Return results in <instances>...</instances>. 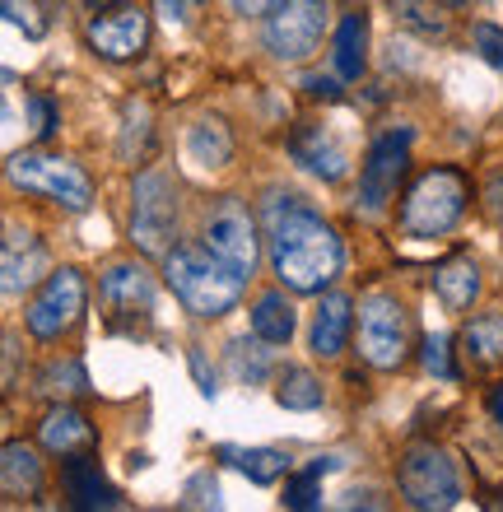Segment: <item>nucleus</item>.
Returning <instances> with one entry per match:
<instances>
[{"label":"nucleus","instance_id":"27","mask_svg":"<svg viewBox=\"0 0 503 512\" xmlns=\"http://www.w3.org/2000/svg\"><path fill=\"white\" fill-rule=\"evenodd\" d=\"M392 14L396 24H406L420 38H443L448 33V14L438 10L434 0H392Z\"/></svg>","mask_w":503,"mask_h":512},{"label":"nucleus","instance_id":"39","mask_svg":"<svg viewBox=\"0 0 503 512\" xmlns=\"http://www.w3.org/2000/svg\"><path fill=\"white\" fill-rule=\"evenodd\" d=\"M159 5V14H164L168 24H182L187 19V0H154Z\"/></svg>","mask_w":503,"mask_h":512},{"label":"nucleus","instance_id":"7","mask_svg":"<svg viewBox=\"0 0 503 512\" xmlns=\"http://www.w3.org/2000/svg\"><path fill=\"white\" fill-rule=\"evenodd\" d=\"M177 224V196L173 182L164 173H140L136 177V210H131V238L140 252L150 256H168V238Z\"/></svg>","mask_w":503,"mask_h":512},{"label":"nucleus","instance_id":"20","mask_svg":"<svg viewBox=\"0 0 503 512\" xmlns=\"http://www.w3.org/2000/svg\"><path fill=\"white\" fill-rule=\"evenodd\" d=\"M434 289H438V298H443L452 312L471 308V303H476V294H480L476 261H471V256H452V261H443V266L434 270Z\"/></svg>","mask_w":503,"mask_h":512},{"label":"nucleus","instance_id":"24","mask_svg":"<svg viewBox=\"0 0 503 512\" xmlns=\"http://www.w3.org/2000/svg\"><path fill=\"white\" fill-rule=\"evenodd\" d=\"M252 331H257V340H266V345H289V336H294V308H289V298L261 294L257 303H252Z\"/></svg>","mask_w":503,"mask_h":512},{"label":"nucleus","instance_id":"30","mask_svg":"<svg viewBox=\"0 0 503 512\" xmlns=\"http://www.w3.org/2000/svg\"><path fill=\"white\" fill-rule=\"evenodd\" d=\"M42 391H52V396H80L89 382H84V368L75 364V359H66V364H47L42 368Z\"/></svg>","mask_w":503,"mask_h":512},{"label":"nucleus","instance_id":"22","mask_svg":"<svg viewBox=\"0 0 503 512\" xmlns=\"http://www.w3.org/2000/svg\"><path fill=\"white\" fill-rule=\"evenodd\" d=\"M187 154L201 168H224L233 159V131L219 117H201V122L187 131Z\"/></svg>","mask_w":503,"mask_h":512},{"label":"nucleus","instance_id":"19","mask_svg":"<svg viewBox=\"0 0 503 512\" xmlns=\"http://www.w3.org/2000/svg\"><path fill=\"white\" fill-rule=\"evenodd\" d=\"M215 457L224 461V466H233V471H243L252 485H275L280 475L289 471V457L285 452H275V447H215Z\"/></svg>","mask_w":503,"mask_h":512},{"label":"nucleus","instance_id":"8","mask_svg":"<svg viewBox=\"0 0 503 512\" xmlns=\"http://www.w3.org/2000/svg\"><path fill=\"white\" fill-rule=\"evenodd\" d=\"M261 38L280 61H308L322 42V0H280L266 14Z\"/></svg>","mask_w":503,"mask_h":512},{"label":"nucleus","instance_id":"1","mask_svg":"<svg viewBox=\"0 0 503 512\" xmlns=\"http://www.w3.org/2000/svg\"><path fill=\"white\" fill-rule=\"evenodd\" d=\"M266 243H271L275 275L294 289V294H322L340 275V238L322 215H313L299 196H271L266 205Z\"/></svg>","mask_w":503,"mask_h":512},{"label":"nucleus","instance_id":"16","mask_svg":"<svg viewBox=\"0 0 503 512\" xmlns=\"http://www.w3.org/2000/svg\"><path fill=\"white\" fill-rule=\"evenodd\" d=\"M42 266H47V252H42V243L33 238V233H19L10 229V238H5V294L19 298L24 289H33L42 275Z\"/></svg>","mask_w":503,"mask_h":512},{"label":"nucleus","instance_id":"25","mask_svg":"<svg viewBox=\"0 0 503 512\" xmlns=\"http://www.w3.org/2000/svg\"><path fill=\"white\" fill-rule=\"evenodd\" d=\"M462 345L480 368H499L503 364V312H480L476 322L466 326Z\"/></svg>","mask_w":503,"mask_h":512},{"label":"nucleus","instance_id":"5","mask_svg":"<svg viewBox=\"0 0 503 512\" xmlns=\"http://www.w3.org/2000/svg\"><path fill=\"white\" fill-rule=\"evenodd\" d=\"M401 494H406L410 508H424V512H443V508H457L462 499V480H457V466H452L438 447H410L401 457Z\"/></svg>","mask_w":503,"mask_h":512},{"label":"nucleus","instance_id":"21","mask_svg":"<svg viewBox=\"0 0 503 512\" xmlns=\"http://www.w3.org/2000/svg\"><path fill=\"white\" fill-rule=\"evenodd\" d=\"M336 70L340 80H359L368 66V19L364 14H345L336 24Z\"/></svg>","mask_w":503,"mask_h":512},{"label":"nucleus","instance_id":"38","mask_svg":"<svg viewBox=\"0 0 503 512\" xmlns=\"http://www.w3.org/2000/svg\"><path fill=\"white\" fill-rule=\"evenodd\" d=\"M303 89H308L313 98H340L336 80H322V75H308V80H303Z\"/></svg>","mask_w":503,"mask_h":512},{"label":"nucleus","instance_id":"14","mask_svg":"<svg viewBox=\"0 0 503 512\" xmlns=\"http://www.w3.org/2000/svg\"><path fill=\"white\" fill-rule=\"evenodd\" d=\"M61 485H66L70 508H122V494L103 480L94 457H75V452H70V457L61 461Z\"/></svg>","mask_w":503,"mask_h":512},{"label":"nucleus","instance_id":"11","mask_svg":"<svg viewBox=\"0 0 503 512\" xmlns=\"http://www.w3.org/2000/svg\"><path fill=\"white\" fill-rule=\"evenodd\" d=\"M410 159V131H387L373 140L364 159V173H359V210L364 215H382L396 196V182L406 173Z\"/></svg>","mask_w":503,"mask_h":512},{"label":"nucleus","instance_id":"2","mask_svg":"<svg viewBox=\"0 0 503 512\" xmlns=\"http://www.w3.org/2000/svg\"><path fill=\"white\" fill-rule=\"evenodd\" d=\"M164 280L196 317H224L243 298V275L196 243H182L164 256Z\"/></svg>","mask_w":503,"mask_h":512},{"label":"nucleus","instance_id":"12","mask_svg":"<svg viewBox=\"0 0 503 512\" xmlns=\"http://www.w3.org/2000/svg\"><path fill=\"white\" fill-rule=\"evenodd\" d=\"M84 38L98 56L108 61H131V56L145 52L150 42V14L136 10V5H117V10H103L98 19H89Z\"/></svg>","mask_w":503,"mask_h":512},{"label":"nucleus","instance_id":"28","mask_svg":"<svg viewBox=\"0 0 503 512\" xmlns=\"http://www.w3.org/2000/svg\"><path fill=\"white\" fill-rule=\"evenodd\" d=\"M275 401L285 410H317L322 405V382L308 368H285V378L275 382Z\"/></svg>","mask_w":503,"mask_h":512},{"label":"nucleus","instance_id":"33","mask_svg":"<svg viewBox=\"0 0 503 512\" xmlns=\"http://www.w3.org/2000/svg\"><path fill=\"white\" fill-rule=\"evenodd\" d=\"M424 368L429 373H438V378H457V368H452V359H448V336H429L424 340Z\"/></svg>","mask_w":503,"mask_h":512},{"label":"nucleus","instance_id":"43","mask_svg":"<svg viewBox=\"0 0 503 512\" xmlns=\"http://www.w3.org/2000/svg\"><path fill=\"white\" fill-rule=\"evenodd\" d=\"M448 5H466V0H448Z\"/></svg>","mask_w":503,"mask_h":512},{"label":"nucleus","instance_id":"17","mask_svg":"<svg viewBox=\"0 0 503 512\" xmlns=\"http://www.w3.org/2000/svg\"><path fill=\"white\" fill-rule=\"evenodd\" d=\"M350 322H354V303L345 294H327L313 312V354L336 359L350 340Z\"/></svg>","mask_w":503,"mask_h":512},{"label":"nucleus","instance_id":"41","mask_svg":"<svg viewBox=\"0 0 503 512\" xmlns=\"http://www.w3.org/2000/svg\"><path fill=\"white\" fill-rule=\"evenodd\" d=\"M84 5H89V10H98V14H103V10H117V5H126V0H84Z\"/></svg>","mask_w":503,"mask_h":512},{"label":"nucleus","instance_id":"29","mask_svg":"<svg viewBox=\"0 0 503 512\" xmlns=\"http://www.w3.org/2000/svg\"><path fill=\"white\" fill-rule=\"evenodd\" d=\"M261 345H266V340H261ZM261 345H247V340H233L229 345V364H233V373H238V382H247V387L266 382V373H271V350H261Z\"/></svg>","mask_w":503,"mask_h":512},{"label":"nucleus","instance_id":"9","mask_svg":"<svg viewBox=\"0 0 503 512\" xmlns=\"http://www.w3.org/2000/svg\"><path fill=\"white\" fill-rule=\"evenodd\" d=\"M205 247H210L219 261H229L243 280L257 270V224H252L243 201L224 196V201L205 215Z\"/></svg>","mask_w":503,"mask_h":512},{"label":"nucleus","instance_id":"42","mask_svg":"<svg viewBox=\"0 0 503 512\" xmlns=\"http://www.w3.org/2000/svg\"><path fill=\"white\" fill-rule=\"evenodd\" d=\"M490 410H494V419H499V424H503V387L490 396Z\"/></svg>","mask_w":503,"mask_h":512},{"label":"nucleus","instance_id":"13","mask_svg":"<svg viewBox=\"0 0 503 512\" xmlns=\"http://www.w3.org/2000/svg\"><path fill=\"white\" fill-rule=\"evenodd\" d=\"M98 289H103V303H108L112 322H117V317H150V308H154L150 270L136 266V261H112V266L103 270Z\"/></svg>","mask_w":503,"mask_h":512},{"label":"nucleus","instance_id":"36","mask_svg":"<svg viewBox=\"0 0 503 512\" xmlns=\"http://www.w3.org/2000/svg\"><path fill=\"white\" fill-rule=\"evenodd\" d=\"M187 359H191V373H196V387H201L205 396H215V373H210V364H205V354L191 345Z\"/></svg>","mask_w":503,"mask_h":512},{"label":"nucleus","instance_id":"6","mask_svg":"<svg viewBox=\"0 0 503 512\" xmlns=\"http://www.w3.org/2000/svg\"><path fill=\"white\" fill-rule=\"evenodd\" d=\"M359 350L373 368H396L410 350V312L392 294H368L359 303Z\"/></svg>","mask_w":503,"mask_h":512},{"label":"nucleus","instance_id":"10","mask_svg":"<svg viewBox=\"0 0 503 512\" xmlns=\"http://www.w3.org/2000/svg\"><path fill=\"white\" fill-rule=\"evenodd\" d=\"M80 312H84V275L61 266L47 275L38 298L28 303V331L38 340H56L61 331H70V326L80 322Z\"/></svg>","mask_w":503,"mask_h":512},{"label":"nucleus","instance_id":"34","mask_svg":"<svg viewBox=\"0 0 503 512\" xmlns=\"http://www.w3.org/2000/svg\"><path fill=\"white\" fill-rule=\"evenodd\" d=\"M182 503H187V508H215V503H219L215 475H210V471L191 475V485H187V494H182Z\"/></svg>","mask_w":503,"mask_h":512},{"label":"nucleus","instance_id":"31","mask_svg":"<svg viewBox=\"0 0 503 512\" xmlns=\"http://www.w3.org/2000/svg\"><path fill=\"white\" fill-rule=\"evenodd\" d=\"M5 19L14 28H24L28 38H42L47 33V14H42L38 0H5Z\"/></svg>","mask_w":503,"mask_h":512},{"label":"nucleus","instance_id":"32","mask_svg":"<svg viewBox=\"0 0 503 512\" xmlns=\"http://www.w3.org/2000/svg\"><path fill=\"white\" fill-rule=\"evenodd\" d=\"M471 42H476V52L490 61V66H499L503 70V28H494V24H476L471 28Z\"/></svg>","mask_w":503,"mask_h":512},{"label":"nucleus","instance_id":"26","mask_svg":"<svg viewBox=\"0 0 503 512\" xmlns=\"http://www.w3.org/2000/svg\"><path fill=\"white\" fill-rule=\"evenodd\" d=\"M331 471H340V457H317L308 471L294 475L285 485V508H294V512L317 508L322 503V475H331Z\"/></svg>","mask_w":503,"mask_h":512},{"label":"nucleus","instance_id":"15","mask_svg":"<svg viewBox=\"0 0 503 512\" xmlns=\"http://www.w3.org/2000/svg\"><path fill=\"white\" fill-rule=\"evenodd\" d=\"M289 149H294V159L308 168V173L317 177H327V182H340L345 177V149L331 140L327 126H299L294 131V140H289Z\"/></svg>","mask_w":503,"mask_h":512},{"label":"nucleus","instance_id":"4","mask_svg":"<svg viewBox=\"0 0 503 512\" xmlns=\"http://www.w3.org/2000/svg\"><path fill=\"white\" fill-rule=\"evenodd\" d=\"M10 182L19 191H38V196H52L56 205H66V210H89L94 201V187H89V177L75 168L70 159H52V154H14L10 159Z\"/></svg>","mask_w":503,"mask_h":512},{"label":"nucleus","instance_id":"35","mask_svg":"<svg viewBox=\"0 0 503 512\" xmlns=\"http://www.w3.org/2000/svg\"><path fill=\"white\" fill-rule=\"evenodd\" d=\"M28 112H33V135L38 140H52L56 135V112L47 98H28Z\"/></svg>","mask_w":503,"mask_h":512},{"label":"nucleus","instance_id":"3","mask_svg":"<svg viewBox=\"0 0 503 512\" xmlns=\"http://www.w3.org/2000/svg\"><path fill=\"white\" fill-rule=\"evenodd\" d=\"M466 210V177L457 168H429L415 177V187L401 201V229L410 238H438L448 233Z\"/></svg>","mask_w":503,"mask_h":512},{"label":"nucleus","instance_id":"37","mask_svg":"<svg viewBox=\"0 0 503 512\" xmlns=\"http://www.w3.org/2000/svg\"><path fill=\"white\" fill-rule=\"evenodd\" d=\"M485 210H490L494 219H503V173H494L490 187H485Z\"/></svg>","mask_w":503,"mask_h":512},{"label":"nucleus","instance_id":"23","mask_svg":"<svg viewBox=\"0 0 503 512\" xmlns=\"http://www.w3.org/2000/svg\"><path fill=\"white\" fill-rule=\"evenodd\" d=\"M0 480H5V494H10V499H33L42 489V461L33 457V447H24V443L5 447Z\"/></svg>","mask_w":503,"mask_h":512},{"label":"nucleus","instance_id":"18","mask_svg":"<svg viewBox=\"0 0 503 512\" xmlns=\"http://www.w3.org/2000/svg\"><path fill=\"white\" fill-rule=\"evenodd\" d=\"M38 438L47 452H56V457H70V452H80V447L94 443V429H89V419L80 415V410H66V405H56V410H47L38 424Z\"/></svg>","mask_w":503,"mask_h":512},{"label":"nucleus","instance_id":"40","mask_svg":"<svg viewBox=\"0 0 503 512\" xmlns=\"http://www.w3.org/2000/svg\"><path fill=\"white\" fill-rule=\"evenodd\" d=\"M280 0H233V10L238 14H271Z\"/></svg>","mask_w":503,"mask_h":512}]
</instances>
